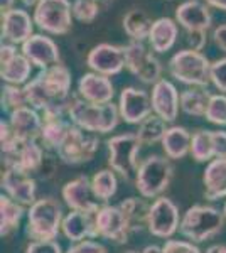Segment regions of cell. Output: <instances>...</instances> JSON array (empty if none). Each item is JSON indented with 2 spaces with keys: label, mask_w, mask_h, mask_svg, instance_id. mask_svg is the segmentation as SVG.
<instances>
[{
  "label": "cell",
  "mask_w": 226,
  "mask_h": 253,
  "mask_svg": "<svg viewBox=\"0 0 226 253\" xmlns=\"http://www.w3.org/2000/svg\"><path fill=\"white\" fill-rule=\"evenodd\" d=\"M73 76L64 64L43 69L34 80L24 84V95L31 108L43 113V117H68L71 105Z\"/></svg>",
  "instance_id": "obj_1"
},
{
  "label": "cell",
  "mask_w": 226,
  "mask_h": 253,
  "mask_svg": "<svg viewBox=\"0 0 226 253\" xmlns=\"http://www.w3.org/2000/svg\"><path fill=\"white\" fill-rule=\"evenodd\" d=\"M63 205L56 198L44 196L27 210L26 235L31 242H44V240H56L61 233L64 219Z\"/></svg>",
  "instance_id": "obj_2"
},
{
  "label": "cell",
  "mask_w": 226,
  "mask_h": 253,
  "mask_svg": "<svg viewBox=\"0 0 226 253\" xmlns=\"http://www.w3.org/2000/svg\"><path fill=\"white\" fill-rule=\"evenodd\" d=\"M68 118L73 122V125L80 126L86 132L103 135V133H110L117 128L118 122H120V112H118V105H115L113 101L94 105L78 96H73L68 110Z\"/></svg>",
  "instance_id": "obj_3"
},
{
  "label": "cell",
  "mask_w": 226,
  "mask_h": 253,
  "mask_svg": "<svg viewBox=\"0 0 226 253\" xmlns=\"http://www.w3.org/2000/svg\"><path fill=\"white\" fill-rule=\"evenodd\" d=\"M225 213L211 205H192L181 218L179 233L192 243H204L223 231Z\"/></svg>",
  "instance_id": "obj_4"
},
{
  "label": "cell",
  "mask_w": 226,
  "mask_h": 253,
  "mask_svg": "<svg viewBox=\"0 0 226 253\" xmlns=\"http://www.w3.org/2000/svg\"><path fill=\"white\" fill-rule=\"evenodd\" d=\"M174 177V166L166 156L152 154L142 159L135 175V189L145 199H157L169 189Z\"/></svg>",
  "instance_id": "obj_5"
},
{
  "label": "cell",
  "mask_w": 226,
  "mask_h": 253,
  "mask_svg": "<svg viewBox=\"0 0 226 253\" xmlns=\"http://www.w3.org/2000/svg\"><path fill=\"white\" fill-rule=\"evenodd\" d=\"M140 140L134 133H120L106 140L108 150V166L123 181L135 182V175L140 167Z\"/></svg>",
  "instance_id": "obj_6"
},
{
  "label": "cell",
  "mask_w": 226,
  "mask_h": 253,
  "mask_svg": "<svg viewBox=\"0 0 226 253\" xmlns=\"http://www.w3.org/2000/svg\"><path fill=\"white\" fill-rule=\"evenodd\" d=\"M167 69L176 81L187 84V86L208 88V84L211 83V80H209L211 63L199 51L184 49V51L176 52L169 59Z\"/></svg>",
  "instance_id": "obj_7"
},
{
  "label": "cell",
  "mask_w": 226,
  "mask_h": 253,
  "mask_svg": "<svg viewBox=\"0 0 226 253\" xmlns=\"http://www.w3.org/2000/svg\"><path fill=\"white\" fill-rule=\"evenodd\" d=\"M100 149V137L96 133L86 132L80 126L73 125L69 128L66 138L59 149L56 150V156L61 162L68 166H81L93 161L94 154Z\"/></svg>",
  "instance_id": "obj_8"
},
{
  "label": "cell",
  "mask_w": 226,
  "mask_h": 253,
  "mask_svg": "<svg viewBox=\"0 0 226 253\" xmlns=\"http://www.w3.org/2000/svg\"><path fill=\"white\" fill-rule=\"evenodd\" d=\"M34 22L47 34H66L73 26V3L69 0H39L34 9Z\"/></svg>",
  "instance_id": "obj_9"
},
{
  "label": "cell",
  "mask_w": 226,
  "mask_h": 253,
  "mask_svg": "<svg viewBox=\"0 0 226 253\" xmlns=\"http://www.w3.org/2000/svg\"><path fill=\"white\" fill-rule=\"evenodd\" d=\"M125 49V68L145 84H155L162 78V64L155 58L154 52L143 42H135L123 46Z\"/></svg>",
  "instance_id": "obj_10"
},
{
  "label": "cell",
  "mask_w": 226,
  "mask_h": 253,
  "mask_svg": "<svg viewBox=\"0 0 226 253\" xmlns=\"http://www.w3.org/2000/svg\"><path fill=\"white\" fill-rule=\"evenodd\" d=\"M181 218L182 216L179 213V206L172 199L160 196L150 203L147 231L155 238L171 240L179 231Z\"/></svg>",
  "instance_id": "obj_11"
},
{
  "label": "cell",
  "mask_w": 226,
  "mask_h": 253,
  "mask_svg": "<svg viewBox=\"0 0 226 253\" xmlns=\"http://www.w3.org/2000/svg\"><path fill=\"white\" fill-rule=\"evenodd\" d=\"M98 236L112 245H125L132 236L129 218L120 206L103 205L96 213Z\"/></svg>",
  "instance_id": "obj_12"
},
{
  "label": "cell",
  "mask_w": 226,
  "mask_h": 253,
  "mask_svg": "<svg viewBox=\"0 0 226 253\" xmlns=\"http://www.w3.org/2000/svg\"><path fill=\"white\" fill-rule=\"evenodd\" d=\"M2 184L3 194H7L10 199L17 201L22 206H32L38 198V182L32 177V174L20 172L17 169H9V167H2Z\"/></svg>",
  "instance_id": "obj_13"
},
{
  "label": "cell",
  "mask_w": 226,
  "mask_h": 253,
  "mask_svg": "<svg viewBox=\"0 0 226 253\" xmlns=\"http://www.w3.org/2000/svg\"><path fill=\"white\" fill-rule=\"evenodd\" d=\"M64 205L69 211H85V213L96 214L103 205L96 201L91 189V177L88 175H78V177L68 181L61 189Z\"/></svg>",
  "instance_id": "obj_14"
},
{
  "label": "cell",
  "mask_w": 226,
  "mask_h": 253,
  "mask_svg": "<svg viewBox=\"0 0 226 253\" xmlns=\"http://www.w3.org/2000/svg\"><path fill=\"white\" fill-rule=\"evenodd\" d=\"M44 156L46 150L38 140H19L17 147L10 154L2 156V167L17 169L26 174H39Z\"/></svg>",
  "instance_id": "obj_15"
},
{
  "label": "cell",
  "mask_w": 226,
  "mask_h": 253,
  "mask_svg": "<svg viewBox=\"0 0 226 253\" xmlns=\"http://www.w3.org/2000/svg\"><path fill=\"white\" fill-rule=\"evenodd\" d=\"M118 112L125 124L140 125L147 117L152 115V100L145 89L127 86L118 98Z\"/></svg>",
  "instance_id": "obj_16"
},
{
  "label": "cell",
  "mask_w": 226,
  "mask_h": 253,
  "mask_svg": "<svg viewBox=\"0 0 226 253\" xmlns=\"http://www.w3.org/2000/svg\"><path fill=\"white\" fill-rule=\"evenodd\" d=\"M86 64L93 73L103 76L118 75L125 68V49L113 44H98L86 56Z\"/></svg>",
  "instance_id": "obj_17"
},
{
  "label": "cell",
  "mask_w": 226,
  "mask_h": 253,
  "mask_svg": "<svg viewBox=\"0 0 226 253\" xmlns=\"http://www.w3.org/2000/svg\"><path fill=\"white\" fill-rule=\"evenodd\" d=\"M0 76L7 84H26L31 78L32 64L22 52H17L14 44H2L0 47Z\"/></svg>",
  "instance_id": "obj_18"
},
{
  "label": "cell",
  "mask_w": 226,
  "mask_h": 253,
  "mask_svg": "<svg viewBox=\"0 0 226 253\" xmlns=\"http://www.w3.org/2000/svg\"><path fill=\"white\" fill-rule=\"evenodd\" d=\"M152 112L167 124L178 118L181 108V95L178 88L171 83L169 80H160L152 86Z\"/></svg>",
  "instance_id": "obj_19"
},
{
  "label": "cell",
  "mask_w": 226,
  "mask_h": 253,
  "mask_svg": "<svg viewBox=\"0 0 226 253\" xmlns=\"http://www.w3.org/2000/svg\"><path fill=\"white\" fill-rule=\"evenodd\" d=\"M20 51L31 61L32 66L39 69H47L54 66V64H59L61 61L57 44L51 38H46V36H41V34H34L32 38H29L22 44Z\"/></svg>",
  "instance_id": "obj_20"
},
{
  "label": "cell",
  "mask_w": 226,
  "mask_h": 253,
  "mask_svg": "<svg viewBox=\"0 0 226 253\" xmlns=\"http://www.w3.org/2000/svg\"><path fill=\"white\" fill-rule=\"evenodd\" d=\"M78 96L94 105L112 103L115 88L108 76L98 75V73H86L78 81Z\"/></svg>",
  "instance_id": "obj_21"
},
{
  "label": "cell",
  "mask_w": 226,
  "mask_h": 253,
  "mask_svg": "<svg viewBox=\"0 0 226 253\" xmlns=\"http://www.w3.org/2000/svg\"><path fill=\"white\" fill-rule=\"evenodd\" d=\"M61 233L71 243L98 238L96 214L85 213V211H69L63 219Z\"/></svg>",
  "instance_id": "obj_22"
},
{
  "label": "cell",
  "mask_w": 226,
  "mask_h": 253,
  "mask_svg": "<svg viewBox=\"0 0 226 253\" xmlns=\"http://www.w3.org/2000/svg\"><path fill=\"white\" fill-rule=\"evenodd\" d=\"M32 38L31 15L22 9H10L2 12V39L7 44H24Z\"/></svg>",
  "instance_id": "obj_23"
},
{
  "label": "cell",
  "mask_w": 226,
  "mask_h": 253,
  "mask_svg": "<svg viewBox=\"0 0 226 253\" xmlns=\"http://www.w3.org/2000/svg\"><path fill=\"white\" fill-rule=\"evenodd\" d=\"M9 125L19 140H39L43 130V115L27 105L9 113Z\"/></svg>",
  "instance_id": "obj_24"
},
{
  "label": "cell",
  "mask_w": 226,
  "mask_h": 253,
  "mask_svg": "<svg viewBox=\"0 0 226 253\" xmlns=\"http://www.w3.org/2000/svg\"><path fill=\"white\" fill-rule=\"evenodd\" d=\"M176 20L187 32L208 31L211 27V14L206 3L199 0H186L176 9Z\"/></svg>",
  "instance_id": "obj_25"
},
{
  "label": "cell",
  "mask_w": 226,
  "mask_h": 253,
  "mask_svg": "<svg viewBox=\"0 0 226 253\" xmlns=\"http://www.w3.org/2000/svg\"><path fill=\"white\" fill-rule=\"evenodd\" d=\"M204 198L208 201L226 199V159H215L203 172Z\"/></svg>",
  "instance_id": "obj_26"
},
{
  "label": "cell",
  "mask_w": 226,
  "mask_h": 253,
  "mask_svg": "<svg viewBox=\"0 0 226 253\" xmlns=\"http://www.w3.org/2000/svg\"><path fill=\"white\" fill-rule=\"evenodd\" d=\"M71 126L73 122L68 117H43V130L38 142L46 152H56Z\"/></svg>",
  "instance_id": "obj_27"
},
{
  "label": "cell",
  "mask_w": 226,
  "mask_h": 253,
  "mask_svg": "<svg viewBox=\"0 0 226 253\" xmlns=\"http://www.w3.org/2000/svg\"><path fill=\"white\" fill-rule=\"evenodd\" d=\"M191 140L192 135L186 126H179V125L169 126L166 135L162 138V142H160L164 156L169 157L171 161H181L187 154H191Z\"/></svg>",
  "instance_id": "obj_28"
},
{
  "label": "cell",
  "mask_w": 226,
  "mask_h": 253,
  "mask_svg": "<svg viewBox=\"0 0 226 253\" xmlns=\"http://www.w3.org/2000/svg\"><path fill=\"white\" fill-rule=\"evenodd\" d=\"M24 216H27L26 206L19 205L17 201L2 193L0 196V236L9 238L10 235H14L19 230Z\"/></svg>",
  "instance_id": "obj_29"
},
{
  "label": "cell",
  "mask_w": 226,
  "mask_h": 253,
  "mask_svg": "<svg viewBox=\"0 0 226 253\" xmlns=\"http://www.w3.org/2000/svg\"><path fill=\"white\" fill-rule=\"evenodd\" d=\"M178 24L169 17L154 20L149 36V44L154 52H166L176 44L178 39Z\"/></svg>",
  "instance_id": "obj_30"
},
{
  "label": "cell",
  "mask_w": 226,
  "mask_h": 253,
  "mask_svg": "<svg viewBox=\"0 0 226 253\" xmlns=\"http://www.w3.org/2000/svg\"><path fill=\"white\" fill-rule=\"evenodd\" d=\"M123 210V213L127 214L132 228V233H142L143 230H147V223H149V213H150V205L145 201V198H127L118 205Z\"/></svg>",
  "instance_id": "obj_31"
},
{
  "label": "cell",
  "mask_w": 226,
  "mask_h": 253,
  "mask_svg": "<svg viewBox=\"0 0 226 253\" xmlns=\"http://www.w3.org/2000/svg\"><path fill=\"white\" fill-rule=\"evenodd\" d=\"M152 24L154 22L149 17V14H145L143 10L134 9L127 12L125 17H123V31L135 42H143L145 39H149Z\"/></svg>",
  "instance_id": "obj_32"
},
{
  "label": "cell",
  "mask_w": 226,
  "mask_h": 253,
  "mask_svg": "<svg viewBox=\"0 0 226 253\" xmlns=\"http://www.w3.org/2000/svg\"><path fill=\"white\" fill-rule=\"evenodd\" d=\"M206 88H187L181 93V110L189 117H204L211 100Z\"/></svg>",
  "instance_id": "obj_33"
},
{
  "label": "cell",
  "mask_w": 226,
  "mask_h": 253,
  "mask_svg": "<svg viewBox=\"0 0 226 253\" xmlns=\"http://www.w3.org/2000/svg\"><path fill=\"white\" fill-rule=\"evenodd\" d=\"M91 189L93 194L96 198L98 203H106L117 194L118 189V179H117V172H113L112 169H101L98 172H94L91 175Z\"/></svg>",
  "instance_id": "obj_34"
},
{
  "label": "cell",
  "mask_w": 226,
  "mask_h": 253,
  "mask_svg": "<svg viewBox=\"0 0 226 253\" xmlns=\"http://www.w3.org/2000/svg\"><path fill=\"white\" fill-rule=\"evenodd\" d=\"M167 128H169V126H167V122L162 120L160 117H157L155 113H152L150 117H147L145 120L138 125L135 135H137V138L140 140V144L143 147H150V145H155V144H160V142H162Z\"/></svg>",
  "instance_id": "obj_35"
},
{
  "label": "cell",
  "mask_w": 226,
  "mask_h": 253,
  "mask_svg": "<svg viewBox=\"0 0 226 253\" xmlns=\"http://www.w3.org/2000/svg\"><path fill=\"white\" fill-rule=\"evenodd\" d=\"M191 157L199 164H209L215 161V145H213V130H198L192 133Z\"/></svg>",
  "instance_id": "obj_36"
},
{
  "label": "cell",
  "mask_w": 226,
  "mask_h": 253,
  "mask_svg": "<svg viewBox=\"0 0 226 253\" xmlns=\"http://www.w3.org/2000/svg\"><path fill=\"white\" fill-rule=\"evenodd\" d=\"M2 110L3 112L12 113L14 110L27 107V100L24 95V88L17 84H3L2 88Z\"/></svg>",
  "instance_id": "obj_37"
},
{
  "label": "cell",
  "mask_w": 226,
  "mask_h": 253,
  "mask_svg": "<svg viewBox=\"0 0 226 253\" xmlns=\"http://www.w3.org/2000/svg\"><path fill=\"white\" fill-rule=\"evenodd\" d=\"M206 120L209 124L218 126H226V95L225 93H218L213 95L209 100L208 110H206Z\"/></svg>",
  "instance_id": "obj_38"
},
{
  "label": "cell",
  "mask_w": 226,
  "mask_h": 253,
  "mask_svg": "<svg viewBox=\"0 0 226 253\" xmlns=\"http://www.w3.org/2000/svg\"><path fill=\"white\" fill-rule=\"evenodd\" d=\"M101 7L94 0H75L73 2V15L80 22H93Z\"/></svg>",
  "instance_id": "obj_39"
},
{
  "label": "cell",
  "mask_w": 226,
  "mask_h": 253,
  "mask_svg": "<svg viewBox=\"0 0 226 253\" xmlns=\"http://www.w3.org/2000/svg\"><path fill=\"white\" fill-rule=\"evenodd\" d=\"M209 80H211L213 86L226 95V58H221L215 61V63H211Z\"/></svg>",
  "instance_id": "obj_40"
},
{
  "label": "cell",
  "mask_w": 226,
  "mask_h": 253,
  "mask_svg": "<svg viewBox=\"0 0 226 253\" xmlns=\"http://www.w3.org/2000/svg\"><path fill=\"white\" fill-rule=\"evenodd\" d=\"M162 253H203L199 247L187 240H166L162 245Z\"/></svg>",
  "instance_id": "obj_41"
},
{
  "label": "cell",
  "mask_w": 226,
  "mask_h": 253,
  "mask_svg": "<svg viewBox=\"0 0 226 253\" xmlns=\"http://www.w3.org/2000/svg\"><path fill=\"white\" fill-rule=\"evenodd\" d=\"M24 253H63V248L56 240H44V242H29Z\"/></svg>",
  "instance_id": "obj_42"
},
{
  "label": "cell",
  "mask_w": 226,
  "mask_h": 253,
  "mask_svg": "<svg viewBox=\"0 0 226 253\" xmlns=\"http://www.w3.org/2000/svg\"><path fill=\"white\" fill-rule=\"evenodd\" d=\"M66 253H108L106 247L94 240H85L80 243H71Z\"/></svg>",
  "instance_id": "obj_43"
},
{
  "label": "cell",
  "mask_w": 226,
  "mask_h": 253,
  "mask_svg": "<svg viewBox=\"0 0 226 253\" xmlns=\"http://www.w3.org/2000/svg\"><path fill=\"white\" fill-rule=\"evenodd\" d=\"M56 172H57V156L56 154L52 156L51 152H46V156H44V162H43L41 170H39V175L44 179V181H47V179L54 177Z\"/></svg>",
  "instance_id": "obj_44"
},
{
  "label": "cell",
  "mask_w": 226,
  "mask_h": 253,
  "mask_svg": "<svg viewBox=\"0 0 226 253\" xmlns=\"http://www.w3.org/2000/svg\"><path fill=\"white\" fill-rule=\"evenodd\" d=\"M186 42L191 51H203V47L206 46V31H192L187 32Z\"/></svg>",
  "instance_id": "obj_45"
},
{
  "label": "cell",
  "mask_w": 226,
  "mask_h": 253,
  "mask_svg": "<svg viewBox=\"0 0 226 253\" xmlns=\"http://www.w3.org/2000/svg\"><path fill=\"white\" fill-rule=\"evenodd\" d=\"M213 145H215V157L226 159V132L225 130H213Z\"/></svg>",
  "instance_id": "obj_46"
},
{
  "label": "cell",
  "mask_w": 226,
  "mask_h": 253,
  "mask_svg": "<svg viewBox=\"0 0 226 253\" xmlns=\"http://www.w3.org/2000/svg\"><path fill=\"white\" fill-rule=\"evenodd\" d=\"M213 41H215L216 47L221 49L223 52H226V22L218 26L215 31H213Z\"/></svg>",
  "instance_id": "obj_47"
},
{
  "label": "cell",
  "mask_w": 226,
  "mask_h": 253,
  "mask_svg": "<svg viewBox=\"0 0 226 253\" xmlns=\"http://www.w3.org/2000/svg\"><path fill=\"white\" fill-rule=\"evenodd\" d=\"M204 253H226V245L225 243H216L206 248Z\"/></svg>",
  "instance_id": "obj_48"
},
{
  "label": "cell",
  "mask_w": 226,
  "mask_h": 253,
  "mask_svg": "<svg viewBox=\"0 0 226 253\" xmlns=\"http://www.w3.org/2000/svg\"><path fill=\"white\" fill-rule=\"evenodd\" d=\"M206 3L211 7H215V9H220V10L226 12V0H206Z\"/></svg>",
  "instance_id": "obj_49"
},
{
  "label": "cell",
  "mask_w": 226,
  "mask_h": 253,
  "mask_svg": "<svg viewBox=\"0 0 226 253\" xmlns=\"http://www.w3.org/2000/svg\"><path fill=\"white\" fill-rule=\"evenodd\" d=\"M140 252L142 253H162V247H159V245H147Z\"/></svg>",
  "instance_id": "obj_50"
},
{
  "label": "cell",
  "mask_w": 226,
  "mask_h": 253,
  "mask_svg": "<svg viewBox=\"0 0 226 253\" xmlns=\"http://www.w3.org/2000/svg\"><path fill=\"white\" fill-rule=\"evenodd\" d=\"M12 3H14V0H2V12L14 9V7H12Z\"/></svg>",
  "instance_id": "obj_51"
},
{
  "label": "cell",
  "mask_w": 226,
  "mask_h": 253,
  "mask_svg": "<svg viewBox=\"0 0 226 253\" xmlns=\"http://www.w3.org/2000/svg\"><path fill=\"white\" fill-rule=\"evenodd\" d=\"M20 2L24 3V5H27V7H31V5H36V3L39 2V0H20Z\"/></svg>",
  "instance_id": "obj_52"
},
{
  "label": "cell",
  "mask_w": 226,
  "mask_h": 253,
  "mask_svg": "<svg viewBox=\"0 0 226 253\" xmlns=\"http://www.w3.org/2000/svg\"><path fill=\"white\" fill-rule=\"evenodd\" d=\"M94 2H96L100 7H105V5H108V3H112L113 0H94Z\"/></svg>",
  "instance_id": "obj_53"
},
{
  "label": "cell",
  "mask_w": 226,
  "mask_h": 253,
  "mask_svg": "<svg viewBox=\"0 0 226 253\" xmlns=\"http://www.w3.org/2000/svg\"><path fill=\"white\" fill-rule=\"evenodd\" d=\"M123 253H142V252H138V250H125Z\"/></svg>",
  "instance_id": "obj_54"
},
{
  "label": "cell",
  "mask_w": 226,
  "mask_h": 253,
  "mask_svg": "<svg viewBox=\"0 0 226 253\" xmlns=\"http://www.w3.org/2000/svg\"><path fill=\"white\" fill-rule=\"evenodd\" d=\"M223 213H225V218H226V201H225V208H223Z\"/></svg>",
  "instance_id": "obj_55"
}]
</instances>
